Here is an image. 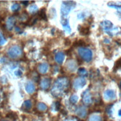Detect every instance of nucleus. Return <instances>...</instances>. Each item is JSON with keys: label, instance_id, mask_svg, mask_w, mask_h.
<instances>
[{"label": "nucleus", "instance_id": "nucleus-1", "mask_svg": "<svg viewBox=\"0 0 121 121\" xmlns=\"http://www.w3.org/2000/svg\"><path fill=\"white\" fill-rule=\"evenodd\" d=\"M68 82L65 78H60L54 82L51 92L54 96H60V94H62V91H65L68 88Z\"/></svg>", "mask_w": 121, "mask_h": 121}, {"label": "nucleus", "instance_id": "nucleus-2", "mask_svg": "<svg viewBox=\"0 0 121 121\" xmlns=\"http://www.w3.org/2000/svg\"><path fill=\"white\" fill-rule=\"evenodd\" d=\"M78 54L81 58L86 62H90L92 59V52L90 49L81 47L78 48Z\"/></svg>", "mask_w": 121, "mask_h": 121}, {"label": "nucleus", "instance_id": "nucleus-3", "mask_svg": "<svg viewBox=\"0 0 121 121\" xmlns=\"http://www.w3.org/2000/svg\"><path fill=\"white\" fill-rule=\"evenodd\" d=\"M22 54V49L18 45H13L8 49V55L10 58H17L19 57Z\"/></svg>", "mask_w": 121, "mask_h": 121}, {"label": "nucleus", "instance_id": "nucleus-4", "mask_svg": "<svg viewBox=\"0 0 121 121\" xmlns=\"http://www.w3.org/2000/svg\"><path fill=\"white\" fill-rule=\"evenodd\" d=\"M62 9H61V13L62 14V16H67L68 14L71 10H72V8H73L75 7V3L73 2H62Z\"/></svg>", "mask_w": 121, "mask_h": 121}, {"label": "nucleus", "instance_id": "nucleus-5", "mask_svg": "<svg viewBox=\"0 0 121 121\" xmlns=\"http://www.w3.org/2000/svg\"><path fill=\"white\" fill-rule=\"evenodd\" d=\"M86 84V80L84 79L83 77H79L77 78L74 80V82H73V87L75 88H80L83 87Z\"/></svg>", "mask_w": 121, "mask_h": 121}, {"label": "nucleus", "instance_id": "nucleus-6", "mask_svg": "<svg viewBox=\"0 0 121 121\" xmlns=\"http://www.w3.org/2000/svg\"><path fill=\"white\" fill-rule=\"evenodd\" d=\"M104 97L108 99V100H109V99H114L116 98V93L113 90L108 89V90L104 92Z\"/></svg>", "mask_w": 121, "mask_h": 121}, {"label": "nucleus", "instance_id": "nucleus-7", "mask_svg": "<svg viewBox=\"0 0 121 121\" xmlns=\"http://www.w3.org/2000/svg\"><path fill=\"white\" fill-rule=\"evenodd\" d=\"M51 86V79L50 78H44L40 82V87L43 90H47Z\"/></svg>", "mask_w": 121, "mask_h": 121}, {"label": "nucleus", "instance_id": "nucleus-8", "mask_svg": "<svg viewBox=\"0 0 121 121\" xmlns=\"http://www.w3.org/2000/svg\"><path fill=\"white\" fill-rule=\"evenodd\" d=\"M82 101L84 102V103H86L87 105L91 104L92 102L91 94L89 93L88 91H87V90L86 91H84V93L82 94Z\"/></svg>", "mask_w": 121, "mask_h": 121}, {"label": "nucleus", "instance_id": "nucleus-9", "mask_svg": "<svg viewBox=\"0 0 121 121\" xmlns=\"http://www.w3.org/2000/svg\"><path fill=\"white\" fill-rule=\"evenodd\" d=\"M100 26L101 28L106 31H108L111 30L112 28H113V25L112 23L110 22V21H108V20H105V21H103V22L100 23Z\"/></svg>", "mask_w": 121, "mask_h": 121}, {"label": "nucleus", "instance_id": "nucleus-10", "mask_svg": "<svg viewBox=\"0 0 121 121\" xmlns=\"http://www.w3.org/2000/svg\"><path fill=\"white\" fill-rule=\"evenodd\" d=\"M48 70V64L46 62H43L38 65V71L40 73H45Z\"/></svg>", "mask_w": 121, "mask_h": 121}, {"label": "nucleus", "instance_id": "nucleus-11", "mask_svg": "<svg viewBox=\"0 0 121 121\" xmlns=\"http://www.w3.org/2000/svg\"><path fill=\"white\" fill-rule=\"evenodd\" d=\"M25 90L28 94H32L35 91V86L34 85V83L30 81H28L26 83L25 86Z\"/></svg>", "mask_w": 121, "mask_h": 121}, {"label": "nucleus", "instance_id": "nucleus-12", "mask_svg": "<svg viewBox=\"0 0 121 121\" xmlns=\"http://www.w3.org/2000/svg\"><path fill=\"white\" fill-rule=\"evenodd\" d=\"M14 23H15V17H10L7 21V24H6L7 29L9 30H12L13 25H14Z\"/></svg>", "mask_w": 121, "mask_h": 121}, {"label": "nucleus", "instance_id": "nucleus-13", "mask_svg": "<svg viewBox=\"0 0 121 121\" xmlns=\"http://www.w3.org/2000/svg\"><path fill=\"white\" fill-rule=\"evenodd\" d=\"M64 59H65V55H64V54L62 53V52H58V53L56 54V55H55V60H56V62H58L59 64H61V63H62Z\"/></svg>", "mask_w": 121, "mask_h": 121}, {"label": "nucleus", "instance_id": "nucleus-14", "mask_svg": "<svg viewBox=\"0 0 121 121\" xmlns=\"http://www.w3.org/2000/svg\"><path fill=\"white\" fill-rule=\"evenodd\" d=\"M86 113H87V111L85 107L83 106H80L79 107V108L77 109V114L78 116H80V117H85L86 115Z\"/></svg>", "mask_w": 121, "mask_h": 121}, {"label": "nucleus", "instance_id": "nucleus-15", "mask_svg": "<svg viewBox=\"0 0 121 121\" xmlns=\"http://www.w3.org/2000/svg\"><path fill=\"white\" fill-rule=\"evenodd\" d=\"M67 68H68V69L69 71H75L76 68H77V64H76L75 61H73V60L68 61V63H67Z\"/></svg>", "mask_w": 121, "mask_h": 121}, {"label": "nucleus", "instance_id": "nucleus-16", "mask_svg": "<svg viewBox=\"0 0 121 121\" xmlns=\"http://www.w3.org/2000/svg\"><path fill=\"white\" fill-rule=\"evenodd\" d=\"M62 26H63V28H64L65 30L67 31V32L68 33H70L71 32V28H70V25H69V23H68V21L67 19H64V20H62V22H61Z\"/></svg>", "mask_w": 121, "mask_h": 121}, {"label": "nucleus", "instance_id": "nucleus-17", "mask_svg": "<svg viewBox=\"0 0 121 121\" xmlns=\"http://www.w3.org/2000/svg\"><path fill=\"white\" fill-rule=\"evenodd\" d=\"M37 108H38L39 111H40V112H44V111H46L47 108H48V107H47V106L45 103H39L37 105Z\"/></svg>", "mask_w": 121, "mask_h": 121}, {"label": "nucleus", "instance_id": "nucleus-18", "mask_svg": "<svg viewBox=\"0 0 121 121\" xmlns=\"http://www.w3.org/2000/svg\"><path fill=\"white\" fill-rule=\"evenodd\" d=\"M39 18H41L42 19H44V20H47L46 18V14H45V8H42L40 10V11L39 13Z\"/></svg>", "mask_w": 121, "mask_h": 121}, {"label": "nucleus", "instance_id": "nucleus-19", "mask_svg": "<svg viewBox=\"0 0 121 121\" xmlns=\"http://www.w3.org/2000/svg\"><path fill=\"white\" fill-rule=\"evenodd\" d=\"M88 121H103L102 118L99 115H92L88 119Z\"/></svg>", "mask_w": 121, "mask_h": 121}, {"label": "nucleus", "instance_id": "nucleus-20", "mask_svg": "<svg viewBox=\"0 0 121 121\" xmlns=\"http://www.w3.org/2000/svg\"><path fill=\"white\" fill-rule=\"evenodd\" d=\"M31 106H32V103H31V101L29 100V99H28V100H25L23 103V107L25 108V109H30L31 108Z\"/></svg>", "mask_w": 121, "mask_h": 121}, {"label": "nucleus", "instance_id": "nucleus-21", "mask_svg": "<svg viewBox=\"0 0 121 121\" xmlns=\"http://www.w3.org/2000/svg\"><path fill=\"white\" fill-rule=\"evenodd\" d=\"M79 30L82 35H87L89 33V29L88 28H84V27H80L79 28Z\"/></svg>", "mask_w": 121, "mask_h": 121}, {"label": "nucleus", "instance_id": "nucleus-22", "mask_svg": "<svg viewBox=\"0 0 121 121\" xmlns=\"http://www.w3.org/2000/svg\"><path fill=\"white\" fill-rule=\"evenodd\" d=\"M78 73H79L80 75H81V76H86V75H87V73H88V72H87V71H86V68H80V69L78 70Z\"/></svg>", "mask_w": 121, "mask_h": 121}, {"label": "nucleus", "instance_id": "nucleus-23", "mask_svg": "<svg viewBox=\"0 0 121 121\" xmlns=\"http://www.w3.org/2000/svg\"><path fill=\"white\" fill-rule=\"evenodd\" d=\"M19 9H20V5L19 4H17V3L13 4L11 6V10H13V11H14V12L18 11Z\"/></svg>", "mask_w": 121, "mask_h": 121}, {"label": "nucleus", "instance_id": "nucleus-24", "mask_svg": "<svg viewBox=\"0 0 121 121\" xmlns=\"http://www.w3.org/2000/svg\"><path fill=\"white\" fill-rule=\"evenodd\" d=\"M77 100H78V97H77V95H74V94H73V95L71 96V97H70V102L71 103L74 104V103H76L77 102Z\"/></svg>", "mask_w": 121, "mask_h": 121}, {"label": "nucleus", "instance_id": "nucleus-25", "mask_svg": "<svg viewBox=\"0 0 121 121\" xmlns=\"http://www.w3.org/2000/svg\"><path fill=\"white\" fill-rule=\"evenodd\" d=\"M37 7H36V5L35 4H32V5H30V6L29 7V11L30 13H35L36 10H37Z\"/></svg>", "mask_w": 121, "mask_h": 121}, {"label": "nucleus", "instance_id": "nucleus-26", "mask_svg": "<svg viewBox=\"0 0 121 121\" xmlns=\"http://www.w3.org/2000/svg\"><path fill=\"white\" fill-rule=\"evenodd\" d=\"M108 6L110 7H112L114 8H117V10H121V4H108Z\"/></svg>", "mask_w": 121, "mask_h": 121}, {"label": "nucleus", "instance_id": "nucleus-27", "mask_svg": "<svg viewBox=\"0 0 121 121\" xmlns=\"http://www.w3.org/2000/svg\"><path fill=\"white\" fill-rule=\"evenodd\" d=\"M120 67H121V58L118 61H117L116 63H115L114 68H115V69H117V68H119Z\"/></svg>", "mask_w": 121, "mask_h": 121}, {"label": "nucleus", "instance_id": "nucleus-28", "mask_svg": "<svg viewBox=\"0 0 121 121\" xmlns=\"http://www.w3.org/2000/svg\"><path fill=\"white\" fill-rule=\"evenodd\" d=\"M5 42H6V40H5V39H4L3 36H2L1 34H0V45H2L4 44V43H5Z\"/></svg>", "mask_w": 121, "mask_h": 121}, {"label": "nucleus", "instance_id": "nucleus-29", "mask_svg": "<svg viewBox=\"0 0 121 121\" xmlns=\"http://www.w3.org/2000/svg\"><path fill=\"white\" fill-rule=\"evenodd\" d=\"M15 74L17 75V76H22V71H21L19 69H18L17 71H15Z\"/></svg>", "mask_w": 121, "mask_h": 121}, {"label": "nucleus", "instance_id": "nucleus-30", "mask_svg": "<svg viewBox=\"0 0 121 121\" xmlns=\"http://www.w3.org/2000/svg\"><path fill=\"white\" fill-rule=\"evenodd\" d=\"M23 4H25V5H27L28 4V1H22V2H21Z\"/></svg>", "mask_w": 121, "mask_h": 121}, {"label": "nucleus", "instance_id": "nucleus-31", "mask_svg": "<svg viewBox=\"0 0 121 121\" xmlns=\"http://www.w3.org/2000/svg\"><path fill=\"white\" fill-rule=\"evenodd\" d=\"M118 115H119V116H121V109L119 110V112H118Z\"/></svg>", "mask_w": 121, "mask_h": 121}, {"label": "nucleus", "instance_id": "nucleus-32", "mask_svg": "<svg viewBox=\"0 0 121 121\" xmlns=\"http://www.w3.org/2000/svg\"><path fill=\"white\" fill-rule=\"evenodd\" d=\"M120 88H121V82H120Z\"/></svg>", "mask_w": 121, "mask_h": 121}, {"label": "nucleus", "instance_id": "nucleus-33", "mask_svg": "<svg viewBox=\"0 0 121 121\" xmlns=\"http://www.w3.org/2000/svg\"><path fill=\"white\" fill-rule=\"evenodd\" d=\"M2 121H8V120H2Z\"/></svg>", "mask_w": 121, "mask_h": 121}]
</instances>
